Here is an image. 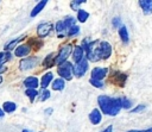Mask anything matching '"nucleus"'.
<instances>
[{
  "mask_svg": "<svg viewBox=\"0 0 152 132\" xmlns=\"http://www.w3.org/2000/svg\"><path fill=\"white\" fill-rule=\"evenodd\" d=\"M87 58L91 62L99 61L101 59V55H100V50L96 46V42H90L88 49H87Z\"/></svg>",
  "mask_w": 152,
  "mask_h": 132,
  "instance_id": "20e7f679",
  "label": "nucleus"
},
{
  "mask_svg": "<svg viewBox=\"0 0 152 132\" xmlns=\"http://www.w3.org/2000/svg\"><path fill=\"white\" fill-rule=\"evenodd\" d=\"M38 64V58L37 57H26L24 59L20 61L19 63V69L25 71V70H30L32 68H34Z\"/></svg>",
  "mask_w": 152,
  "mask_h": 132,
  "instance_id": "423d86ee",
  "label": "nucleus"
},
{
  "mask_svg": "<svg viewBox=\"0 0 152 132\" xmlns=\"http://www.w3.org/2000/svg\"><path fill=\"white\" fill-rule=\"evenodd\" d=\"M15 108H17V105H15L14 102H12V101H10V102L6 101V102H4V105H2V111H4V112H7V113L14 112Z\"/></svg>",
  "mask_w": 152,
  "mask_h": 132,
  "instance_id": "aec40b11",
  "label": "nucleus"
},
{
  "mask_svg": "<svg viewBox=\"0 0 152 132\" xmlns=\"http://www.w3.org/2000/svg\"><path fill=\"white\" fill-rule=\"evenodd\" d=\"M46 4H48V1H46V0L39 1V2L34 6V8L31 11V17H36V15H37V14H38V13H39L44 7H45V5H46Z\"/></svg>",
  "mask_w": 152,
  "mask_h": 132,
  "instance_id": "a211bd4d",
  "label": "nucleus"
},
{
  "mask_svg": "<svg viewBox=\"0 0 152 132\" xmlns=\"http://www.w3.org/2000/svg\"><path fill=\"white\" fill-rule=\"evenodd\" d=\"M99 50H100V55H101L102 59H107L112 55V46H110V44L108 42H104V40L100 42Z\"/></svg>",
  "mask_w": 152,
  "mask_h": 132,
  "instance_id": "0eeeda50",
  "label": "nucleus"
},
{
  "mask_svg": "<svg viewBox=\"0 0 152 132\" xmlns=\"http://www.w3.org/2000/svg\"><path fill=\"white\" fill-rule=\"evenodd\" d=\"M108 69L107 68H94L91 70V80H96V81H101L102 78H104V76L107 75Z\"/></svg>",
  "mask_w": 152,
  "mask_h": 132,
  "instance_id": "6e6552de",
  "label": "nucleus"
},
{
  "mask_svg": "<svg viewBox=\"0 0 152 132\" xmlns=\"http://www.w3.org/2000/svg\"><path fill=\"white\" fill-rule=\"evenodd\" d=\"M50 98V92L48 89H42L40 92H38V100L39 101H45Z\"/></svg>",
  "mask_w": 152,
  "mask_h": 132,
  "instance_id": "b1692460",
  "label": "nucleus"
},
{
  "mask_svg": "<svg viewBox=\"0 0 152 132\" xmlns=\"http://www.w3.org/2000/svg\"><path fill=\"white\" fill-rule=\"evenodd\" d=\"M30 49H31L30 45H27V44H21V45H19V46L15 49V56H18V57L26 56V55H28Z\"/></svg>",
  "mask_w": 152,
  "mask_h": 132,
  "instance_id": "ddd939ff",
  "label": "nucleus"
},
{
  "mask_svg": "<svg viewBox=\"0 0 152 132\" xmlns=\"http://www.w3.org/2000/svg\"><path fill=\"white\" fill-rule=\"evenodd\" d=\"M127 132H152V128H147V130H129Z\"/></svg>",
  "mask_w": 152,
  "mask_h": 132,
  "instance_id": "c9c22d12",
  "label": "nucleus"
},
{
  "mask_svg": "<svg viewBox=\"0 0 152 132\" xmlns=\"http://www.w3.org/2000/svg\"><path fill=\"white\" fill-rule=\"evenodd\" d=\"M64 86H65V81L62 78H56L52 82V89L53 90H63Z\"/></svg>",
  "mask_w": 152,
  "mask_h": 132,
  "instance_id": "6ab92c4d",
  "label": "nucleus"
},
{
  "mask_svg": "<svg viewBox=\"0 0 152 132\" xmlns=\"http://www.w3.org/2000/svg\"><path fill=\"white\" fill-rule=\"evenodd\" d=\"M26 95L30 98V100H31V102H33L34 101V98L38 95V90H36V89H26Z\"/></svg>",
  "mask_w": 152,
  "mask_h": 132,
  "instance_id": "a878e982",
  "label": "nucleus"
},
{
  "mask_svg": "<svg viewBox=\"0 0 152 132\" xmlns=\"http://www.w3.org/2000/svg\"><path fill=\"white\" fill-rule=\"evenodd\" d=\"M120 25H122V24H121V19H120L119 17L114 18V19H113V26H114V27H119Z\"/></svg>",
  "mask_w": 152,
  "mask_h": 132,
  "instance_id": "f704fd0d",
  "label": "nucleus"
},
{
  "mask_svg": "<svg viewBox=\"0 0 152 132\" xmlns=\"http://www.w3.org/2000/svg\"><path fill=\"white\" fill-rule=\"evenodd\" d=\"M89 82H90L94 87H97V88H101V87L103 86V83H102L101 81H96V80H91V78H90V80H89Z\"/></svg>",
  "mask_w": 152,
  "mask_h": 132,
  "instance_id": "72a5a7b5",
  "label": "nucleus"
},
{
  "mask_svg": "<svg viewBox=\"0 0 152 132\" xmlns=\"http://www.w3.org/2000/svg\"><path fill=\"white\" fill-rule=\"evenodd\" d=\"M99 106L101 111L107 115H116L121 109V103L119 98H109L107 95H100L97 98Z\"/></svg>",
  "mask_w": 152,
  "mask_h": 132,
  "instance_id": "f257e3e1",
  "label": "nucleus"
},
{
  "mask_svg": "<svg viewBox=\"0 0 152 132\" xmlns=\"http://www.w3.org/2000/svg\"><path fill=\"white\" fill-rule=\"evenodd\" d=\"M58 74L62 80H71L72 78V64L68 61L61 63L58 65Z\"/></svg>",
  "mask_w": 152,
  "mask_h": 132,
  "instance_id": "f03ea898",
  "label": "nucleus"
},
{
  "mask_svg": "<svg viewBox=\"0 0 152 132\" xmlns=\"http://www.w3.org/2000/svg\"><path fill=\"white\" fill-rule=\"evenodd\" d=\"M88 17H89V13L87 11H84V10H78L77 11V20L80 23H86Z\"/></svg>",
  "mask_w": 152,
  "mask_h": 132,
  "instance_id": "412c9836",
  "label": "nucleus"
},
{
  "mask_svg": "<svg viewBox=\"0 0 152 132\" xmlns=\"http://www.w3.org/2000/svg\"><path fill=\"white\" fill-rule=\"evenodd\" d=\"M89 120H90V122H91L93 125H99V124L101 122L102 115H101V113H100V111H99L97 108H95V109H93V111L90 112V114H89Z\"/></svg>",
  "mask_w": 152,
  "mask_h": 132,
  "instance_id": "9d476101",
  "label": "nucleus"
},
{
  "mask_svg": "<svg viewBox=\"0 0 152 132\" xmlns=\"http://www.w3.org/2000/svg\"><path fill=\"white\" fill-rule=\"evenodd\" d=\"M25 38V36H23V37H20V38H15V39H13L12 42H10V43H7L6 45H5V50H12L15 45H17V43H19V42H21L23 39Z\"/></svg>",
  "mask_w": 152,
  "mask_h": 132,
  "instance_id": "393cba45",
  "label": "nucleus"
},
{
  "mask_svg": "<svg viewBox=\"0 0 152 132\" xmlns=\"http://www.w3.org/2000/svg\"><path fill=\"white\" fill-rule=\"evenodd\" d=\"M145 108H146V106H145V105H139V106L134 107L131 112H132V113H140V112H142Z\"/></svg>",
  "mask_w": 152,
  "mask_h": 132,
  "instance_id": "2f4dec72",
  "label": "nucleus"
},
{
  "mask_svg": "<svg viewBox=\"0 0 152 132\" xmlns=\"http://www.w3.org/2000/svg\"><path fill=\"white\" fill-rule=\"evenodd\" d=\"M52 31V25L49 24V23H44V24H40L38 27H37V33L39 37H45L48 34H50Z\"/></svg>",
  "mask_w": 152,
  "mask_h": 132,
  "instance_id": "1a4fd4ad",
  "label": "nucleus"
},
{
  "mask_svg": "<svg viewBox=\"0 0 152 132\" xmlns=\"http://www.w3.org/2000/svg\"><path fill=\"white\" fill-rule=\"evenodd\" d=\"M120 103H121V108H122V107H124V108H131V106H132V101H129V100L126 99V98L120 99Z\"/></svg>",
  "mask_w": 152,
  "mask_h": 132,
  "instance_id": "bb28decb",
  "label": "nucleus"
},
{
  "mask_svg": "<svg viewBox=\"0 0 152 132\" xmlns=\"http://www.w3.org/2000/svg\"><path fill=\"white\" fill-rule=\"evenodd\" d=\"M52 78H53V75H52V73H50V71H48L46 74H44L43 76H42V80H40V86L43 87V89H45L50 83H51V81H52Z\"/></svg>",
  "mask_w": 152,
  "mask_h": 132,
  "instance_id": "4468645a",
  "label": "nucleus"
},
{
  "mask_svg": "<svg viewBox=\"0 0 152 132\" xmlns=\"http://www.w3.org/2000/svg\"><path fill=\"white\" fill-rule=\"evenodd\" d=\"M88 70V59L87 58H82V61L77 64H75L72 67V74L76 76V77H81L86 74V71Z\"/></svg>",
  "mask_w": 152,
  "mask_h": 132,
  "instance_id": "39448f33",
  "label": "nucleus"
},
{
  "mask_svg": "<svg viewBox=\"0 0 152 132\" xmlns=\"http://www.w3.org/2000/svg\"><path fill=\"white\" fill-rule=\"evenodd\" d=\"M4 114H5V112L2 111V108H0V118H2V117H4Z\"/></svg>",
  "mask_w": 152,
  "mask_h": 132,
  "instance_id": "4c0bfd02",
  "label": "nucleus"
},
{
  "mask_svg": "<svg viewBox=\"0 0 152 132\" xmlns=\"http://www.w3.org/2000/svg\"><path fill=\"white\" fill-rule=\"evenodd\" d=\"M139 5H140V7L144 10V12L146 14L151 13V11H152V1L151 0H140Z\"/></svg>",
  "mask_w": 152,
  "mask_h": 132,
  "instance_id": "dca6fc26",
  "label": "nucleus"
},
{
  "mask_svg": "<svg viewBox=\"0 0 152 132\" xmlns=\"http://www.w3.org/2000/svg\"><path fill=\"white\" fill-rule=\"evenodd\" d=\"M112 81H114V83L119 84L120 87H122L125 84V81H126V75L124 73H120V71H115L112 76Z\"/></svg>",
  "mask_w": 152,
  "mask_h": 132,
  "instance_id": "9b49d317",
  "label": "nucleus"
},
{
  "mask_svg": "<svg viewBox=\"0 0 152 132\" xmlns=\"http://www.w3.org/2000/svg\"><path fill=\"white\" fill-rule=\"evenodd\" d=\"M84 2H86L84 0H76V1H71V2H70L71 10H74V11L78 10V5H81V4H84Z\"/></svg>",
  "mask_w": 152,
  "mask_h": 132,
  "instance_id": "c756f323",
  "label": "nucleus"
},
{
  "mask_svg": "<svg viewBox=\"0 0 152 132\" xmlns=\"http://www.w3.org/2000/svg\"><path fill=\"white\" fill-rule=\"evenodd\" d=\"M63 24H64L65 30H69V29H71L72 26L76 25V19L72 18V17H66V19L63 21Z\"/></svg>",
  "mask_w": 152,
  "mask_h": 132,
  "instance_id": "5701e85b",
  "label": "nucleus"
},
{
  "mask_svg": "<svg viewBox=\"0 0 152 132\" xmlns=\"http://www.w3.org/2000/svg\"><path fill=\"white\" fill-rule=\"evenodd\" d=\"M55 64V55L53 54H50L49 56H46V58L43 61V65L45 68H50Z\"/></svg>",
  "mask_w": 152,
  "mask_h": 132,
  "instance_id": "4be33fe9",
  "label": "nucleus"
},
{
  "mask_svg": "<svg viewBox=\"0 0 152 132\" xmlns=\"http://www.w3.org/2000/svg\"><path fill=\"white\" fill-rule=\"evenodd\" d=\"M101 132H113V126L112 125H109L107 128H104L103 131H101Z\"/></svg>",
  "mask_w": 152,
  "mask_h": 132,
  "instance_id": "e433bc0d",
  "label": "nucleus"
},
{
  "mask_svg": "<svg viewBox=\"0 0 152 132\" xmlns=\"http://www.w3.org/2000/svg\"><path fill=\"white\" fill-rule=\"evenodd\" d=\"M83 50H82V48L81 46H75V49H74V54H72V57H74V61L76 62V64L77 63H80L81 61H82V58H83Z\"/></svg>",
  "mask_w": 152,
  "mask_h": 132,
  "instance_id": "2eb2a0df",
  "label": "nucleus"
},
{
  "mask_svg": "<svg viewBox=\"0 0 152 132\" xmlns=\"http://www.w3.org/2000/svg\"><path fill=\"white\" fill-rule=\"evenodd\" d=\"M78 32H80V27H78L77 25H75V26H72L71 29H69V30H68V34H66V36H70V37H71V36L77 34Z\"/></svg>",
  "mask_w": 152,
  "mask_h": 132,
  "instance_id": "c85d7f7f",
  "label": "nucleus"
},
{
  "mask_svg": "<svg viewBox=\"0 0 152 132\" xmlns=\"http://www.w3.org/2000/svg\"><path fill=\"white\" fill-rule=\"evenodd\" d=\"M11 59V54L10 52H0V62L5 63Z\"/></svg>",
  "mask_w": 152,
  "mask_h": 132,
  "instance_id": "cd10ccee",
  "label": "nucleus"
},
{
  "mask_svg": "<svg viewBox=\"0 0 152 132\" xmlns=\"http://www.w3.org/2000/svg\"><path fill=\"white\" fill-rule=\"evenodd\" d=\"M70 54H71V44H64V45L59 49L57 56L55 57V63H57V64L59 65L61 63L65 62V61L68 59V57L70 56Z\"/></svg>",
  "mask_w": 152,
  "mask_h": 132,
  "instance_id": "7ed1b4c3",
  "label": "nucleus"
},
{
  "mask_svg": "<svg viewBox=\"0 0 152 132\" xmlns=\"http://www.w3.org/2000/svg\"><path fill=\"white\" fill-rule=\"evenodd\" d=\"M2 67H4V63H2V62H0V69H1Z\"/></svg>",
  "mask_w": 152,
  "mask_h": 132,
  "instance_id": "58836bf2",
  "label": "nucleus"
},
{
  "mask_svg": "<svg viewBox=\"0 0 152 132\" xmlns=\"http://www.w3.org/2000/svg\"><path fill=\"white\" fill-rule=\"evenodd\" d=\"M119 34H120V38L122 40L124 44H127L129 42V38H128V32H127V29L125 25H121L120 29H119Z\"/></svg>",
  "mask_w": 152,
  "mask_h": 132,
  "instance_id": "f3484780",
  "label": "nucleus"
},
{
  "mask_svg": "<svg viewBox=\"0 0 152 132\" xmlns=\"http://www.w3.org/2000/svg\"><path fill=\"white\" fill-rule=\"evenodd\" d=\"M1 82H2V77L0 76V83H1Z\"/></svg>",
  "mask_w": 152,
  "mask_h": 132,
  "instance_id": "a19ab883",
  "label": "nucleus"
},
{
  "mask_svg": "<svg viewBox=\"0 0 152 132\" xmlns=\"http://www.w3.org/2000/svg\"><path fill=\"white\" fill-rule=\"evenodd\" d=\"M89 44H90V42H89V38H84V39L82 40V46H81V48H82V50H83V51H84V50L87 51V49H88Z\"/></svg>",
  "mask_w": 152,
  "mask_h": 132,
  "instance_id": "473e14b6",
  "label": "nucleus"
},
{
  "mask_svg": "<svg viewBox=\"0 0 152 132\" xmlns=\"http://www.w3.org/2000/svg\"><path fill=\"white\" fill-rule=\"evenodd\" d=\"M23 132H31V131H28V130H23Z\"/></svg>",
  "mask_w": 152,
  "mask_h": 132,
  "instance_id": "ea45409f",
  "label": "nucleus"
},
{
  "mask_svg": "<svg viewBox=\"0 0 152 132\" xmlns=\"http://www.w3.org/2000/svg\"><path fill=\"white\" fill-rule=\"evenodd\" d=\"M64 30H65V27H64L63 21H62V20L57 21V24H56V31H57V32H59V33H62Z\"/></svg>",
  "mask_w": 152,
  "mask_h": 132,
  "instance_id": "7c9ffc66",
  "label": "nucleus"
},
{
  "mask_svg": "<svg viewBox=\"0 0 152 132\" xmlns=\"http://www.w3.org/2000/svg\"><path fill=\"white\" fill-rule=\"evenodd\" d=\"M24 84L27 87V89H36V88L38 87L39 82H38V78H37V77H34V76H28V77L25 78Z\"/></svg>",
  "mask_w": 152,
  "mask_h": 132,
  "instance_id": "f8f14e48",
  "label": "nucleus"
}]
</instances>
